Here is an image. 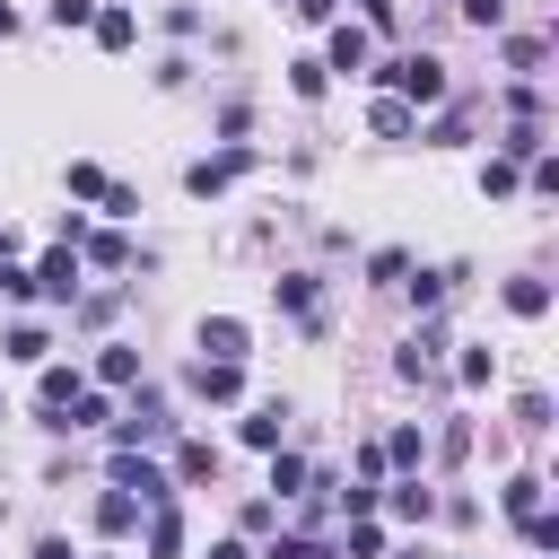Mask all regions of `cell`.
I'll return each mask as SVG.
<instances>
[{"mask_svg":"<svg viewBox=\"0 0 559 559\" xmlns=\"http://www.w3.org/2000/svg\"><path fill=\"white\" fill-rule=\"evenodd\" d=\"M332 559H384V533H376V524H367V515H358V524H349V542H341V550H332Z\"/></svg>","mask_w":559,"mask_h":559,"instance_id":"31","label":"cell"},{"mask_svg":"<svg viewBox=\"0 0 559 559\" xmlns=\"http://www.w3.org/2000/svg\"><path fill=\"white\" fill-rule=\"evenodd\" d=\"M140 515H148V507H140L131 489H105V498H96V533H105V542H114V533H131Z\"/></svg>","mask_w":559,"mask_h":559,"instance_id":"17","label":"cell"},{"mask_svg":"<svg viewBox=\"0 0 559 559\" xmlns=\"http://www.w3.org/2000/svg\"><path fill=\"white\" fill-rule=\"evenodd\" d=\"M384 463L419 472V463H428V428H393V437H384Z\"/></svg>","mask_w":559,"mask_h":559,"instance_id":"21","label":"cell"},{"mask_svg":"<svg viewBox=\"0 0 559 559\" xmlns=\"http://www.w3.org/2000/svg\"><path fill=\"white\" fill-rule=\"evenodd\" d=\"M288 9H297L306 26H332V9H341V0H288Z\"/></svg>","mask_w":559,"mask_h":559,"instance_id":"42","label":"cell"},{"mask_svg":"<svg viewBox=\"0 0 559 559\" xmlns=\"http://www.w3.org/2000/svg\"><path fill=\"white\" fill-rule=\"evenodd\" d=\"M498 157L515 166V157H542V122H507V140H498Z\"/></svg>","mask_w":559,"mask_h":559,"instance_id":"28","label":"cell"},{"mask_svg":"<svg viewBox=\"0 0 559 559\" xmlns=\"http://www.w3.org/2000/svg\"><path fill=\"white\" fill-rule=\"evenodd\" d=\"M288 87H297V96H306V105H314V96H323V87H332V70H323V61H314V52H306V61H288Z\"/></svg>","mask_w":559,"mask_h":559,"instance_id":"27","label":"cell"},{"mask_svg":"<svg viewBox=\"0 0 559 559\" xmlns=\"http://www.w3.org/2000/svg\"><path fill=\"white\" fill-rule=\"evenodd\" d=\"M542 61H550V44H542V35H507V70H524V79H533Z\"/></svg>","mask_w":559,"mask_h":559,"instance_id":"26","label":"cell"},{"mask_svg":"<svg viewBox=\"0 0 559 559\" xmlns=\"http://www.w3.org/2000/svg\"><path fill=\"white\" fill-rule=\"evenodd\" d=\"M280 428H288V402H253V411L236 419V437L262 445V454H280Z\"/></svg>","mask_w":559,"mask_h":559,"instance_id":"11","label":"cell"},{"mask_svg":"<svg viewBox=\"0 0 559 559\" xmlns=\"http://www.w3.org/2000/svg\"><path fill=\"white\" fill-rule=\"evenodd\" d=\"M498 507H507L515 524H524V515H542V480H533V472H515V480L498 489Z\"/></svg>","mask_w":559,"mask_h":559,"instance_id":"22","label":"cell"},{"mask_svg":"<svg viewBox=\"0 0 559 559\" xmlns=\"http://www.w3.org/2000/svg\"><path fill=\"white\" fill-rule=\"evenodd\" d=\"M79 245H87V262H105V271H122V262H131V245H122V236H114V227H105V236H96V227H87V236H79Z\"/></svg>","mask_w":559,"mask_h":559,"instance_id":"29","label":"cell"},{"mask_svg":"<svg viewBox=\"0 0 559 559\" xmlns=\"http://www.w3.org/2000/svg\"><path fill=\"white\" fill-rule=\"evenodd\" d=\"M201 358H218V367H245V358H253V332H245L236 314H201Z\"/></svg>","mask_w":559,"mask_h":559,"instance_id":"4","label":"cell"},{"mask_svg":"<svg viewBox=\"0 0 559 559\" xmlns=\"http://www.w3.org/2000/svg\"><path fill=\"white\" fill-rule=\"evenodd\" d=\"M0 35H17V9H9V0H0Z\"/></svg>","mask_w":559,"mask_h":559,"instance_id":"46","label":"cell"},{"mask_svg":"<svg viewBox=\"0 0 559 559\" xmlns=\"http://www.w3.org/2000/svg\"><path fill=\"white\" fill-rule=\"evenodd\" d=\"M463 17L472 26H507V0H463Z\"/></svg>","mask_w":559,"mask_h":559,"instance_id":"41","label":"cell"},{"mask_svg":"<svg viewBox=\"0 0 559 559\" xmlns=\"http://www.w3.org/2000/svg\"><path fill=\"white\" fill-rule=\"evenodd\" d=\"M245 166H253V148H245V140H227L218 157H192V166H183V192H192V201H218Z\"/></svg>","mask_w":559,"mask_h":559,"instance_id":"2","label":"cell"},{"mask_svg":"<svg viewBox=\"0 0 559 559\" xmlns=\"http://www.w3.org/2000/svg\"><path fill=\"white\" fill-rule=\"evenodd\" d=\"M384 472H393V463H384V445H358V480H367V489H384Z\"/></svg>","mask_w":559,"mask_h":559,"instance_id":"40","label":"cell"},{"mask_svg":"<svg viewBox=\"0 0 559 559\" xmlns=\"http://www.w3.org/2000/svg\"><path fill=\"white\" fill-rule=\"evenodd\" d=\"M367 280H376V288H402V280H411V253H402V245L367 253Z\"/></svg>","mask_w":559,"mask_h":559,"instance_id":"23","label":"cell"},{"mask_svg":"<svg viewBox=\"0 0 559 559\" xmlns=\"http://www.w3.org/2000/svg\"><path fill=\"white\" fill-rule=\"evenodd\" d=\"M201 480H218V445L210 437H183L175 445V489H201Z\"/></svg>","mask_w":559,"mask_h":559,"instance_id":"12","label":"cell"},{"mask_svg":"<svg viewBox=\"0 0 559 559\" xmlns=\"http://www.w3.org/2000/svg\"><path fill=\"white\" fill-rule=\"evenodd\" d=\"M26 280H35V297H52V306H70V297H79V253H70V245H52V253H44V262H35Z\"/></svg>","mask_w":559,"mask_h":559,"instance_id":"5","label":"cell"},{"mask_svg":"<svg viewBox=\"0 0 559 559\" xmlns=\"http://www.w3.org/2000/svg\"><path fill=\"white\" fill-rule=\"evenodd\" d=\"M0 419H9V411H0Z\"/></svg>","mask_w":559,"mask_h":559,"instance_id":"47","label":"cell"},{"mask_svg":"<svg viewBox=\"0 0 559 559\" xmlns=\"http://www.w3.org/2000/svg\"><path fill=\"white\" fill-rule=\"evenodd\" d=\"M262 559H332V550H323V542H314V533H280V542H271V550H262Z\"/></svg>","mask_w":559,"mask_h":559,"instance_id":"33","label":"cell"},{"mask_svg":"<svg viewBox=\"0 0 559 559\" xmlns=\"http://www.w3.org/2000/svg\"><path fill=\"white\" fill-rule=\"evenodd\" d=\"M87 35H96L105 52H131V44H140V17H131V9H96V17H87Z\"/></svg>","mask_w":559,"mask_h":559,"instance_id":"14","label":"cell"},{"mask_svg":"<svg viewBox=\"0 0 559 559\" xmlns=\"http://www.w3.org/2000/svg\"><path fill=\"white\" fill-rule=\"evenodd\" d=\"M367 9V26H393V0H358Z\"/></svg>","mask_w":559,"mask_h":559,"instance_id":"44","label":"cell"},{"mask_svg":"<svg viewBox=\"0 0 559 559\" xmlns=\"http://www.w3.org/2000/svg\"><path fill=\"white\" fill-rule=\"evenodd\" d=\"M210 559H253V550H245V542H218V550H210Z\"/></svg>","mask_w":559,"mask_h":559,"instance_id":"45","label":"cell"},{"mask_svg":"<svg viewBox=\"0 0 559 559\" xmlns=\"http://www.w3.org/2000/svg\"><path fill=\"white\" fill-rule=\"evenodd\" d=\"M44 17H52V26H61V35H70V26H87V17H96V0H52V9H44Z\"/></svg>","mask_w":559,"mask_h":559,"instance_id":"38","label":"cell"},{"mask_svg":"<svg viewBox=\"0 0 559 559\" xmlns=\"http://www.w3.org/2000/svg\"><path fill=\"white\" fill-rule=\"evenodd\" d=\"M157 437H175V419H166V402H157V393H131V411H122V445L140 454V445H157Z\"/></svg>","mask_w":559,"mask_h":559,"instance_id":"6","label":"cell"},{"mask_svg":"<svg viewBox=\"0 0 559 559\" xmlns=\"http://www.w3.org/2000/svg\"><path fill=\"white\" fill-rule=\"evenodd\" d=\"M367 52H376V35H367V26H349V17H332V44H323V70H367Z\"/></svg>","mask_w":559,"mask_h":559,"instance_id":"7","label":"cell"},{"mask_svg":"<svg viewBox=\"0 0 559 559\" xmlns=\"http://www.w3.org/2000/svg\"><path fill=\"white\" fill-rule=\"evenodd\" d=\"M524 542H533V550H559V515H550V507H542V515H524Z\"/></svg>","mask_w":559,"mask_h":559,"instance_id":"37","label":"cell"},{"mask_svg":"<svg viewBox=\"0 0 559 559\" xmlns=\"http://www.w3.org/2000/svg\"><path fill=\"white\" fill-rule=\"evenodd\" d=\"M402 288H411V306H419V314H437V306H445V271H419V280H402Z\"/></svg>","mask_w":559,"mask_h":559,"instance_id":"32","label":"cell"},{"mask_svg":"<svg viewBox=\"0 0 559 559\" xmlns=\"http://www.w3.org/2000/svg\"><path fill=\"white\" fill-rule=\"evenodd\" d=\"M201 402H236L245 393V367H218V358H192V376H183Z\"/></svg>","mask_w":559,"mask_h":559,"instance_id":"10","label":"cell"},{"mask_svg":"<svg viewBox=\"0 0 559 559\" xmlns=\"http://www.w3.org/2000/svg\"><path fill=\"white\" fill-rule=\"evenodd\" d=\"M271 297H280L288 314H306V323H314V280H306V271H288V280H271Z\"/></svg>","mask_w":559,"mask_h":559,"instance_id":"24","label":"cell"},{"mask_svg":"<svg viewBox=\"0 0 559 559\" xmlns=\"http://www.w3.org/2000/svg\"><path fill=\"white\" fill-rule=\"evenodd\" d=\"M367 131H376V140H411V131H419V114H411L402 96H376V105H367Z\"/></svg>","mask_w":559,"mask_h":559,"instance_id":"15","label":"cell"},{"mask_svg":"<svg viewBox=\"0 0 559 559\" xmlns=\"http://www.w3.org/2000/svg\"><path fill=\"white\" fill-rule=\"evenodd\" d=\"M463 131H472V105H454V114H437V131H428V140H437V148H454Z\"/></svg>","mask_w":559,"mask_h":559,"instance_id":"36","label":"cell"},{"mask_svg":"<svg viewBox=\"0 0 559 559\" xmlns=\"http://www.w3.org/2000/svg\"><path fill=\"white\" fill-rule=\"evenodd\" d=\"M114 489H131L140 507H175V472H157V463L131 454V445H114Z\"/></svg>","mask_w":559,"mask_h":559,"instance_id":"3","label":"cell"},{"mask_svg":"<svg viewBox=\"0 0 559 559\" xmlns=\"http://www.w3.org/2000/svg\"><path fill=\"white\" fill-rule=\"evenodd\" d=\"M148 559H183V515L175 507H148Z\"/></svg>","mask_w":559,"mask_h":559,"instance_id":"18","label":"cell"},{"mask_svg":"<svg viewBox=\"0 0 559 559\" xmlns=\"http://www.w3.org/2000/svg\"><path fill=\"white\" fill-rule=\"evenodd\" d=\"M507 314H524V323H533V314H550V288H542L533 271H524V280H507Z\"/></svg>","mask_w":559,"mask_h":559,"instance_id":"20","label":"cell"},{"mask_svg":"<svg viewBox=\"0 0 559 559\" xmlns=\"http://www.w3.org/2000/svg\"><path fill=\"white\" fill-rule=\"evenodd\" d=\"M489 376H498V358H489V349H463V358H454V384H463V393H480Z\"/></svg>","mask_w":559,"mask_h":559,"instance_id":"30","label":"cell"},{"mask_svg":"<svg viewBox=\"0 0 559 559\" xmlns=\"http://www.w3.org/2000/svg\"><path fill=\"white\" fill-rule=\"evenodd\" d=\"M515 428L542 437V428H550V393H515Z\"/></svg>","mask_w":559,"mask_h":559,"instance_id":"35","label":"cell"},{"mask_svg":"<svg viewBox=\"0 0 559 559\" xmlns=\"http://www.w3.org/2000/svg\"><path fill=\"white\" fill-rule=\"evenodd\" d=\"M61 183H70V201H105V183H114V175H105L96 157H70V175H61Z\"/></svg>","mask_w":559,"mask_h":559,"instance_id":"19","label":"cell"},{"mask_svg":"<svg viewBox=\"0 0 559 559\" xmlns=\"http://www.w3.org/2000/svg\"><path fill=\"white\" fill-rule=\"evenodd\" d=\"M480 192L507 201V192H515V166H507V157H480Z\"/></svg>","mask_w":559,"mask_h":559,"instance_id":"34","label":"cell"},{"mask_svg":"<svg viewBox=\"0 0 559 559\" xmlns=\"http://www.w3.org/2000/svg\"><path fill=\"white\" fill-rule=\"evenodd\" d=\"M79 393H87V384H79V367H61V358H44V367H35V402H44V411H70Z\"/></svg>","mask_w":559,"mask_h":559,"instance_id":"9","label":"cell"},{"mask_svg":"<svg viewBox=\"0 0 559 559\" xmlns=\"http://www.w3.org/2000/svg\"><path fill=\"white\" fill-rule=\"evenodd\" d=\"M0 358H17V367H44V358H52V332H44V323H9V332H0Z\"/></svg>","mask_w":559,"mask_h":559,"instance_id":"13","label":"cell"},{"mask_svg":"<svg viewBox=\"0 0 559 559\" xmlns=\"http://www.w3.org/2000/svg\"><path fill=\"white\" fill-rule=\"evenodd\" d=\"M105 218H140V192L131 183H105Z\"/></svg>","mask_w":559,"mask_h":559,"instance_id":"39","label":"cell"},{"mask_svg":"<svg viewBox=\"0 0 559 559\" xmlns=\"http://www.w3.org/2000/svg\"><path fill=\"white\" fill-rule=\"evenodd\" d=\"M376 507H393V515H402V524H428V515H437V489H428V480H419V472H402V480H393V489H384V498H376Z\"/></svg>","mask_w":559,"mask_h":559,"instance_id":"8","label":"cell"},{"mask_svg":"<svg viewBox=\"0 0 559 559\" xmlns=\"http://www.w3.org/2000/svg\"><path fill=\"white\" fill-rule=\"evenodd\" d=\"M96 384H105V393H114V384H140V349H131V341H105V349H96Z\"/></svg>","mask_w":559,"mask_h":559,"instance_id":"16","label":"cell"},{"mask_svg":"<svg viewBox=\"0 0 559 559\" xmlns=\"http://www.w3.org/2000/svg\"><path fill=\"white\" fill-rule=\"evenodd\" d=\"M35 559H79V550H70L61 533H44V542H35Z\"/></svg>","mask_w":559,"mask_h":559,"instance_id":"43","label":"cell"},{"mask_svg":"<svg viewBox=\"0 0 559 559\" xmlns=\"http://www.w3.org/2000/svg\"><path fill=\"white\" fill-rule=\"evenodd\" d=\"M280 498H306V463L297 454H271V507Z\"/></svg>","mask_w":559,"mask_h":559,"instance_id":"25","label":"cell"},{"mask_svg":"<svg viewBox=\"0 0 559 559\" xmlns=\"http://www.w3.org/2000/svg\"><path fill=\"white\" fill-rule=\"evenodd\" d=\"M376 79H384V96H402L411 114H419V105H445V61H437V52H402V61H384Z\"/></svg>","mask_w":559,"mask_h":559,"instance_id":"1","label":"cell"}]
</instances>
